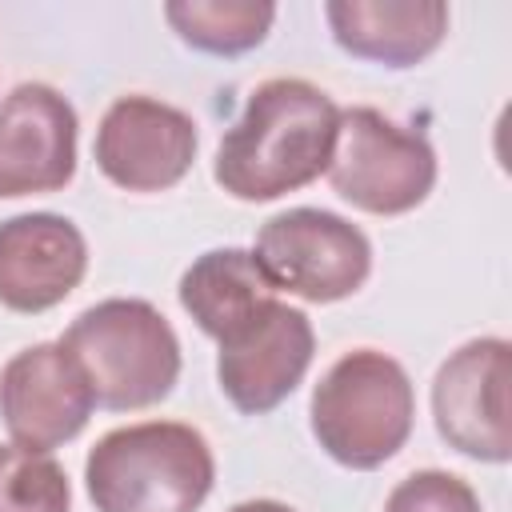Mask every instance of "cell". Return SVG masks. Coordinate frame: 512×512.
Wrapping results in <instances>:
<instances>
[{
	"label": "cell",
	"instance_id": "obj_7",
	"mask_svg": "<svg viewBox=\"0 0 512 512\" xmlns=\"http://www.w3.org/2000/svg\"><path fill=\"white\" fill-rule=\"evenodd\" d=\"M508 376H512V344L504 336H476L436 368L432 416L448 448L484 464L512 460Z\"/></svg>",
	"mask_w": 512,
	"mask_h": 512
},
{
	"label": "cell",
	"instance_id": "obj_6",
	"mask_svg": "<svg viewBox=\"0 0 512 512\" xmlns=\"http://www.w3.org/2000/svg\"><path fill=\"white\" fill-rule=\"evenodd\" d=\"M252 256L276 292H292L308 304H336L372 272L368 236L328 208L276 212L256 232Z\"/></svg>",
	"mask_w": 512,
	"mask_h": 512
},
{
	"label": "cell",
	"instance_id": "obj_12",
	"mask_svg": "<svg viewBox=\"0 0 512 512\" xmlns=\"http://www.w3.org/2000/svg\"><path fill=\"white\" fill-rule=\"evenodd\" d=\"M88 272V244L68 216L24 212L0 224V304L48 312L76 292Z\"/></svg>",
	"mask_w": 512,
	"mask_h": 512
},
{
	"label": "cell",
	"instance_id": "obj_17",
	"mask_svg": "<svg viewBox=\"0 0 512 512\" xmlns=\"http://www.w3.org/2000/svg\"><path fill=\"white\" fill-rule=\"evenodd\" d=\"M384 512H484V508L468 480L440 472V468H424V472L404 476L388 492Z\"/></svg>",
	"mask_w": 512,
	"mask_h": 512
},
{
	"label": "cell",
	"instance_id": "obj_5",
	"mask_svg": "<svg viewBox=\"0 0 512 512\" xmlns=\"http://www.w3.org/2000/svg\"><path fill=\"white\" fill-rule=\"evenodd\" d=\"M328 180L352 208L372 216H400L428 200L436 184V152L420 132L400 128L376 108H344Z\"/></svg>",
	"mask_w": 512,
	"mask_h": 512
},
{
	"label": "cell",
	"instance_id": "obj_4",
	"mask_svg": "<svg viewBox=\"0 0 512 512\" xmlns=\"http://www.w3.org/2000/svg\"><path fill=\"white\" fill-rule=\"evenodd\" d=\"M100 408L128 412L164 400L180 376V340L160 308L112 296L84 308L60 336Z\"/></svg>",
	"mask_w": 512,
	"mask_h": 512
},
{
	"label": "cell",
	"instance_id": "obj_11",
	"mask_svg": "<svg viewBox=\"0 0 512 512\" xmlns=\"http://www.w3.org/2000/svg\"><path fill=\"white\" fill-rule=\"evenodd\" d=\"M76 128L52 84H16L0 100V200L60 192L76 176Z\"/></svg>",
	"mask_w": 512,
	"mask_h": 512
},
{
	"label": "cell",
	"instance_id": "obj_2",
	"mask_svg": "<svg viewBox=\"0 0 512 512\" xmlns=\"http://www.w3.org/2000/svg\"><path fill=\"white\" fill-rule=\"evenodd\" d=\"M216 480L208 440L180 420H144L104 432L84 484L96 512H196Z\"/></svg>",
	"mask_w": 512,
	"mask_h": 512
},
{
	"label": "cell",
	"instance_id": "obj_15",
	"mask_svg": "<svg viewBox=\"0 0 512 512\" xmlns=\"http://www.w3.org/2000/svg\"><path fill=\"white\" fill-rule=\"evenodd\" d=\"M164 20L176 36L212 56H240L264 44L276 8L256 0H172L164 4Z\"/></svg>",
	"mask_w": 512,
	"mask_h": 512
},
{
	"label": "cell",
	"instance_id": "obj_18",
	"mask_svg": "<svg viewBox=\"0 0 512 512\" xmlns=\"http://www.w3.org/2000/svg\"><path fill=\"white\" fill-rule=\"evenodd\" d=\"M228 512H296V508H288L280 500H244V504H236Z\"/></svg>",
	"mask_w": 512,
	"mask_h": 512
},
{
	"label": "cell",
	"instance_id": "obj_13",
	"mask_svg": "<svg viewBox=\"0 0 512 512\" xmlns=\"http://www.w3.org/2000/svg\"><path fill=\"white\" fill-rule=\"evenodd\" d=\"M332 40L388 68H408L440 48L448 32L444 0H332L324 4Z\"/></svg>",
	"mask_w": 512,
	"mask_h": 512
},
{
	"label": "cell",
	"instance_id": "obj_1",
	"mask_svg": "<svg viewBox=\"0 0 512 512\" xmlns=\"http://www.w3.org/2000/svg\"><path fill=\"white\" fill-rule=\"evenodd\" d=\"M340 108L332 96L300 76H272L256 84L236 124L216 148V184L248 204L276 200L328 172Z\"/></svg>",
	"mask_w": 512,
	"mask_h": 512
},
{
	"label": "cell",
	"instance_id": "obj_10",
	"mask_svg": "<svg viewBox=\"0 0 512 512\" xmlns=\"http://www.w3.org/2000/svg\"><path fill=\"white\" fill-rule=\"evenodd\" d=\"M316 352L308 316L284 300H272L256 320L220 340L216 380L220 392L244 416H264L296 392Z\"/></svg>",
	"mask_w": 512,
	"mask_h": 512
},
{
	"label": "cell",
	"instance_id": "obj_14",
	"mask_svg": "<svg viewBox=\"0 0 512 512\" xmlns=\"http://www.w3.org/2000/svg\"><path fill=\"white\" fill-rule=\"evenodd\" d=\"M276 300V288L244 248H212L196 256L180 276V304L204 336L216 344L256 320Z\"/></svg>",
	"mask_w": 512,
	"mask_h": 512
},
{
	"label": "cell",
	"instance_id": "obj_8",
	"mask_svg": "<svg viewBox=\"0 0 512 512\" xmlns=\"http://www.w3.org/2000/svg\"><path fill=\"white\" fill-rule=\"evenodd\" d=\"M196 120L152 96H120L96 128V168L124 192H164L196 160Z\"/></svg>",
	"mask_w": 512,
	"mask_h": 512
},
{
	"label": "cell",
	"instance_id": "obj_9",
	"mask_svg": "<svg viewBox=\"0 0 512 512\" xmlns=\"http://www.w3.org/2000/svg\"><path fill=\"white\" fill-rule=\"evenodd\" d=\"M96 408L88 376L60 340L32 344L0 368V420L20 448L52 452L80 436Z\"/></svg>",
	"mask_w": 512,
	"mask_h": 512
},
{
	"label": "cell",
	"instance_id": "obj_3",
	"mask_svg": "<svg viewBox=\"0 0 512 512\" xmlns=\"http://www.w3.org/2000/svg\"><path fill=\"white\" fill-rule=\"evenodd\" d=\"M308 420L312 436L336 464L356 472L380 468L412 436V380L388 352L352 348L312 388Z\"/></svg>",
	"mask_w": 512,
	"mask_h": 512
},
{
	"label": "cell",
	"instance_id": "obj_16",
	"mask_svg": "<svg viewBox=\"0 0 512 512\" xmlns=\"http://www.w3.org/2000/svg\"><path fill=\"white\" fill-rule=\"evenodd\" d=\"M0 512H72L68 472L48 452L0 444Z\"/></svg>",
	"mask_w": 512,
	"mask_h": 512
}]
</instances>
